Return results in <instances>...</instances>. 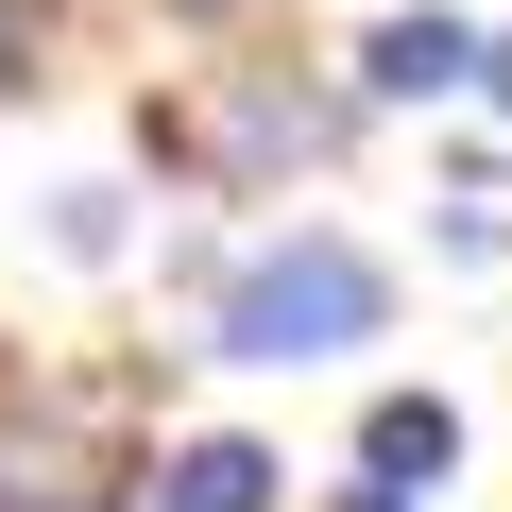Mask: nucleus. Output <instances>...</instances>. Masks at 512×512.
<instances>
[{
	"label": "nucleus",
	"instance_id": "obj_1",
	"mask_svg": "<svg viewBox=\"0 0 512 512\" xmlns=\"http://www.w3.org/2000/svg\"><path fill=\"white\" fill-rule=\"evenodd\" d=\"M393 325V274L342 239V222H291V239H256L239 274H222V359L256 376H291V359H359Z\"/></svg>",
	"mask_w": 512,
	"mask_h": 512
},
{
	"label": "nucleus",
	"instance_id": "obj_2",
	"mask_svg": "<svg viewBox=\"0 0 512 512\" xmlns=\"http://www.w3.org/2000/svg\"><path fill=\"white\" fill-rule=\"evenodd\" d=\"M137 495H154V512H274V495H291V461L256 444V427H188L171 461H137Z\"/></svg>",
	"mask_w": 512,
	"mask_h": 512
},
{
	"label": "nucleus",
	"instance_id": "obj_3",
	"mask_svg": "<svg viewBox=\"0 0 512 512\" xmlns=\"http://www.w3.org/2000/svg\"><path fill=\"white\" fill-rule=\"evenodd\" d=\"M359 86H376V103H444V86H478V18H444V0H427V18H376V35H359Z\"/></svg>",
	"mask_w": 512,
	"mask_h": 512
},
{
	"label": "nucleus",
	"instance_id": "obj_4",
	"mask_svg": "<svg viewBox=\"0 0 512 512\" xmlns=\"http://www.w3.org/2000/svg\"><path fill=\"white\" fill-rule=\"evenodd\" d=\"M359 478L444 495V478H461V393H376V410H359Z\"/></svg>",
	"mask_w": 512,
	"mask_h": 512
},
{
	"label": "nucleus",
	"instance_id": "obj_5",
	"mask_svg": "<svg viewBox=\"0 0 512 512\" xmlns=\"http://www.w3.org/2000/svg\"><path fill=\"white\" fill-rule=\"evenodd\" d=\"M342 137V103H308V86H239L222 103V171H308Z\"/></svg>",
	"mask_w": 512,
	"mask_h": 512
},
{
	"label": "nucleus",
	"instance_id": "obj_6",
	"mask_svg": "<svg viewBox=\"0 0 512 512\" xmlns=\"http://www.w3.org/2000/svg\"><path fill=\"white\" fill-rule=\"evenodd\" d=\"M120 239H137V188H103V171H86V188H52V256H86V274H103Z\"/></svg>",
	"mask_w": 512,
	"mask_h": 512
},
{
	"label": "nucleus",
	"instance_id": "obj_7",
	"mask_svg": "<svg viewBox=\"0 0 512 512\" xmlns=\"http://www.w3.org/2000/svg\"><path fill=\"white\" fill-rule=\"evenodd\" d=\"M18 52H35V0H0V86H18Z\"/></svg>",
	"mask_w": 512,
	"mask_h": 512
},
{
	"label": "nucleus",
	"instance_id": "obj_8",
	"mask_svg": "<svg viewBox=\"0 0 512 512\" xmlns=\"http://www.w3.org/2000/svg\"><path fill=\"white\" fill-rule=\"evenodd\" d=\"M325 512H427V495H393V478H359V495H325Z\"/></svg>",
	"mask_w": 512,
	"mask_h": 512
},
{
	"label": "nucleus",
	"instance_id": "obj_9",
	"mask_svg": "<svg viewBox=\"0 0 512 512\" xmlns=\"http://www.w3.org/2000/svg\"><path fill=\"white\" fill-rule=\"evenodd\" d=\"M478 86H495V103H512V35H495V52H478Z\"/></svg>",
	"mask_w": 512,
	"mask_h": 512
},
{
	"label": "nucleus",
	"instance_id": "obj_10",
	"mask_svg": "<svg viewBox=\"0 0 512 512\" xmlns=\"http://www.w3.org/2000/svg\"><path fill=\"white\" fill-rule=\"evenodd\" d=\"M171 18H256V0H171Z\"/></svg>",
	"mask_w": 512,
	"mask_h": 512
}]
</instances>
